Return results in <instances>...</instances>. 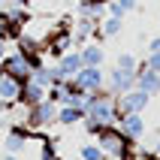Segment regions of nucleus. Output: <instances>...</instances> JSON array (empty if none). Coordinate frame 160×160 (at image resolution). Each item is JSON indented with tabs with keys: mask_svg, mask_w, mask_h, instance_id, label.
I'll use <instances>...</instances> for the list:
<instances>
[{
	"mask_svg": "<svg viewBox=\"0 0 160 160\" xmlns=\"http://www.w3.org/2000/svg\"><path fill=\"white\" fill-rule=\"evenodd\" d=\"M85 115L88 118H97L100 124L112 127L118 121V109H115V94H109L106 88L103 91H94L88 94V103H85Z\"/></svg>",
	"mask_w": 160,
	"mask_h": 160,
	"instance_id": "1",
	"label": "nucleus"
},
{
	"mask_svg": "<svg viewBox=\"0 0 160 160\" xmlns=\"http://www.w3.org/2000/svg\"><path fill=\"white\" fill-rule=\"evenodd\" d=\"M82 127H85V133H88V136H100L103 130H106V124H100L97 118H88V115L82 118Z\"/></svg>",
	"mask_w": 160,
	"mask_h": 160,
	"instance_id": "21",
	"label": "nucleus"
},
{
	"mask_svg": "<svg viewBox=\"0 0 160 160\" xmlns=\"http://www.w3.org/2000/svg\"><path fill=\"white\" fill-rule=\"evenodd\" d=\"M136 88L145 91L148 97H157L160 94V72L148 70V67H139V72H136Z\"/></svg>",
	"mask_w": 160,
	"mask_h": 160,
	"instance_id": "13",
	"label": "nucleus"
},
{
	"mask_svg": "<svg viewBox=\"0 0 160 160\" xmlns=\"http://www.w3.org/2000/svg\"><path fill=\"white\" fill-rule=\"evenodd\" d=\"M48 97V88H42L39 82H33V79H27L24 85H21V106L24 109H30V106H36V103H42V100Z\"/></svg>",
	"mask_w": 160,
	"mask_h": 160,
	"instance_id": "12",
	"label": "nucleus"
},
{
	"mask_svg": "<svg viewBox=\"0 0 160 160\" xmlns=\"http://www.w3.org/2000/svg\"><path fill=\"white\" fill-rule=\"evenodd\" d=\"M115 67H118V70H127V72H139V67H142V63L136 61L133 52H121V54L115 58Z\"/></svg>",
	"mask_w": 160,
	"mask_h": 160,
	"instance_id": "18",
	"label": "nucleus"
},
{
	"mask_svg": "<svg viewBox=\"0 0 160 160\" xmlns=\"http://www.w3.org/2000/svg\"><path fill=\"white\" fill-rule=\"evenodd\" d=\"M72 82L79 85V91L94 94V91L106 88V72H103V67H82V70L72 76Z\"/></svg>",
	"mask_w": 160,
	"mask_h": 160,
	"instance_id": "7",
	"label": "nucleus"
},
{
	"mask_svg": "<svg viewBox=\"0 0 160 160\" xmlns=\"http://www.w3.org/2000/svg\"><path fill=\"white\" fill-rule=\"evenodd\" d=\"M6 112H9V106L3 103V100H0V115H6Z\"/></svg>",
	"mask_w": 160,
	"mask_h": 160,
	"instance_id": "29",
	"label": "nucleus"
},
{
	"mask_svg": "<svg viewBox=\"0 0 160 160\" xmlns=\"http://www.w3.org/2000/svg\"><path fill=\"white\" fill-rule=\"evenodd\" d=\"M79 157H82V160H109L106 154H103V148H100L97 142H82V148H79Z\"/></svg>",
	"mask_w": 160,
	"mask_h": 160,
	"instance_id": "19",
	"label": "nucleus"
},
{
	"mask_svg": "<svg viewBox=\"0 0 160 160\" xmlns=\"http://www.w3.org/2000/svg\"><path fill=\"white\" fill-rule=\"evenodd\" d=\"M118 6L124 9V15H130V12H136V9H139V0H118Z\"/></svg>",
	"mask_w": 160,
	"mask_h": 160,
	"instance_id": "24",
	"label": "nucleus"
},
{
	"mask_svg": "<svg viewBox=\"0 0 160 160\" xmlns=\"http://www.w3.org/2000/svg\"><path fill=\"white\" fill-rule=\"evenodd\" d=\"M0 70L9 72V76H15V79H21V82H27L30 72H33V61L15 48V52H6V58L0 61Z\"/></svg>",
	"mask_w": 160,
	"mask_h": 160,
	"instance_id": "6",
	"label": "nucleus"
},
{
	"mask_svg": "<svg viewBox=\"0 0 160 160\" xmlns=\"http://www.w3.org/2000/svg\"><path fill=\"white\" fill-rule=\"evenodd\" d=\"M106 85H109V94H124V91L136 88V72H127V70H118V67H112V72L106 76Z\"/></svg>",
	"mask_w": 160,
	"mask_h": 160,
	"instance_id": "9",
	"label": "nucleus"
},
{
	"mask_svg": "<svg viewBox=\"0 0 160 160\" xmlns=\"http://www.w3.org/2000/svg\"><path fill=\"white\" fill-rule=\"evenodd\" d=\"M9 127H12V121H9V118H6V115H0V133H6Z\"/></svg>",
	"mask_w": 160,
	"mask_h": 160,
	"instance_id": "26",
	"label": "nucleus"
},
{
	"mask_svg": "<svg viewBox=\"0 0 160 160\" xmlns=\"http://www.w3.org/2000/svg\"><path fill=\"white\" fill-rule=\"evenodd\" d=\"M48 124H58V103L45 97L42 103H36V106L27 109L24 130H27V133H39V130H45Z\"/></svg>",
	"mask_w": 160,
	"mask_h": 160,
	"instance_id": "2",
	"label": "nucleus"
},
{
	"mask_svg": "<svg viewBox=\"0 0 160 160\" xmlns=\"http://www.w3.org/2000/svg\"><path fill=\"white\" fill-rule=\"evenodd\" d=\"M115 127L121 130V136H124L127 142H142L145 133H148V124H145L142 112H133V115H121L115 121Z\"/></svg>",
	"mask_w": 160,
	"mask_h": 160,
	"instance_id": "5",
	"label": "nucleus"
},
{
	"mask_svg": "<svg viewBox=\"0 0 160 160\" xmlns=\"http://www.w3.org/2000/svg\"><path fill=\"white\" fill-rule=\"evenodd\" d=\"M6 42H9V39H0V61H3V58H6V52H9Z\"/></svg>",
	"mask_w": 160,
	"mask_h": 160,
	"instance_id": "27",
	"label": "nucleus"
},
{
	"mask_svg": "<svg viewBox=\"0 0 160 160\" xmlns=\"http://www.w3.org/2000/svg\"><path fill=\"white\" fill-rule=\"evenodd\" d=\"M148 103H151V97H148L145 91H139V88L124 91V94H118V97H115L118 118H121V115H133V112H145V109H148Z\"/></svg>",
	"mask_w": 160,
	"mask_h": 160,
	"instance_id": "4",
	"label": "nucleus"
},
{
	"mask_svg": "<svg viewBox=\"0 0 160 160\" xmlns=\"http://www.w3.org/2000/svg\"><path fill=\"white\" fill-rule=\"evenodd\" d=\"M70 160H82V157H70Z\"/></svg>",
	"mask_w": 160,
	"mask_h": 160,
	"instance_id": "30",
	"label": "nucleus"
},
{
	"mask_svg": "<svg viewBox=\"0 0 160 160\" xmlns=\"http://www.w3.org/2000/svg\"><path fill=\"white\" fill-rule=\"evenodd\" d=\"M3 160H21V154H3Z\"/></svg>",
	"mask_w": 160,
	"mask_h": 160,
	"instance_id": "28",
	"label": "nucleus"
},
{
	"mask_svg": "<svg viewBox=\"0 0 160 160\" xmlns=\"http://www.w3.org/2000/svg\"><path fill=\"white\" fill-rule=\"evenodd\" d=\"M103 12H106V15H112V18H124V9L118 6V0H109L106 6H103Z\"/></svg>",
	"mask_w": 160,
	"mask_h": 160,
	"instance_id": "22",
	"label": "nucleus"
},
{
	"mask_svg": "<svg viewBox=\"0 0 160 160\" xmlns=\"http://www.w3.org/2000/svg\"><path fill=\"white\" fill-rule=\"evenodd\" d=\"M21 85H24L21 79H15V76H9V72L0 70V100L6 106H15L18 100H21Z\"/></svg>",
	"mask_w": 160,
	"mask_h": 160,
	"instance_id": "11",
	"label": "nucleus"
},
{
	"mask_svg": "<svg viewBox=\"0 0 160 160\" xmlns=\"http://www.w3.org/2000/svg\"><path fill=\"white\" fill-rule=\"evenodd\" d=\"M58 70L63 72V79H72V76H76V72L82 70V67H85V63H82V54H79V48H70V52H63L61 58H58Z\"/></svg>",
	"mask_w": 160,
	"mask_h": 160,
	"instance_id": "14",
	"label": "nucleus"
},
{
	"mask_svg": "<svg viewBox=\"0 0 160 160\" xmlns=\"http://www.w3.org/2000/svg\"><path fill=\"white\" fill-rule=\"evenodd\" d=\"M30 142V133L24 127H9L3 133V154H21Z\"/></svg>",
	"mask_w": 160,
	"mask_h": 160,
	"instance_id": "10",
	"label": "nucleus"
},
{
	"mask_svg": "<svg viewBox=\"0 0 160 160\" xmlns=\"http://www.w3.org/2000/svg\"><path fill=\"white\" fill-rule=\"evenodd\" d=\"M79 54H82V63L85 67H103L106 63V52H103L100 42H85L79 48Z\"/></svg>",
	"mask_w": 160,
	"mask_h": 160,
	"instance_id": "15",
	"label": "nucleus"
},
{
	"mask_svg": "<svg viewBox=\"0 0 160 160\" xmlns=\"http://www.w3.org/2000/svg\"><path fill=\"white\" fill-rule=\"evenodd\" d=\"M100 21L97 18H76V27H72V45L76 48H82L85 42H91L94 36L100 39Z\"/></svg>",
	"mask_w": 160,
	"mask_h": 160,
	"instance_id": "8",
	"label": "nucleus"
},
{
	"mask_svg": "<svg viewBox=\"0 0 160 160\" xmlns=\"http://www.w3.org/2000/svg\"><path fill=\"white\" fill-rule=\"evenodd\" d=\"M124 30V18H112V15H103L100 18V39H112Z\"/></svg>",
	"mask_w": 160,
	"mask_h": 160,
	"instance_id": "17",
	"label": "nucleus"
},
{
	"mask_svg": "<svg viewBox=\"0 0 160 160\" xmlns=\"http://www.w3.org/2000/svg\"><path fill=\"white\" fill-rule=\"evenodd\" d=\"M0 160H3V154H0Z\"/></svg>",
	"mask_w": 160,
	"mask_h": 160,
	"instance_id": "31",
	"label": "nucleus"
},
{
	"mask_svg": "<svg viewBox=\"0 0 160 160\" xmlns=\"http://www.w3.org/2000/svg\"><path fill=\"white\" fill-rule=\"evenodd\" d=\"M142 67H148V70L160 72V52H148V58H145V63H142Z\"/></svg>",
	"mask_w": 160,
	"mask_h": 160,
	"instance_id": "23",
	"label": "nucleus"
},
{
	"mask_svg": "<svg viewBox=\"0 0 160 160\" xmlns=\"http://www.w3.org/2000/svg\"><path fill=\"white\" fill-rule=\"evenodd\" d=\"M12 36H18V24L6 12H0V39H12Z\"/></svg>",
	"mask_w": 160,
	"mask_h": 160,
	"instance_id": "20",
	"label": "nucleus"
},
{
	"mask_svg": "<svg viewBox=\"0 0 160 160\" xmlns=\"http://www.w3.org/2000/svg\"><path fill=\"white\" fill-rule=\"evenodd\" d=\"M82 118H85V109H76V106H58V124H63V127H76V124H82Z\"/></svg>",
	"mask_w": 160,
	"mask_h": 160,
	"instance_id": "16",
	"label": "nucleus"
},
{
	"mask_svg": "<svg viewBox=\"0 0 160 160\" xmlns=\"http://www.w3.org/2000/svg\"><path fill=\"white\" fill-rule=\"evenodd\" d=\"M97 145L103 148V154H106L109 160H124L127 148H130V142H127L124 136H121V130H118L115 124H112V127H106V130L97 136Z\"/></svg>",
	"mask_w": 160,
	"mask_h": 160,
	"instance_id": "3",
	"label": "nucleus"
},
{
	"mask_svg": "<svg viewBox=\"0 0 160 160\" xmlns=\"http://www.w3.org/2000/svg\"><path fill=\"white\" fill-rule=\"evenodd\" d=\"M58 160H63V157H58Z\"/></svg>",
	"mask_w": 160,
	"mask_h": 160,
	"instance_id": "32",
	"label": "nucleus"
},
{
	"mask_svg": "<svg viewBox=\"0 0 160 160\" xmlns=\"http://www.w3.org/2000/svg\"><path fill=\"white\" fill-rule=\"evenodd\" d=\"M148 52H160V33L148 39Z\"/></svg>",
	"mask_w": 160,
	"mask_h": 160,
	"instance_id": "25",
	"label": "nucleus"
}]
</instances>
